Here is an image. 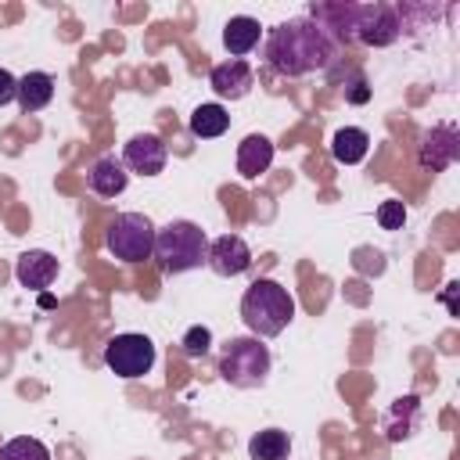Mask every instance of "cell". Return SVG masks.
Masks as SVG:
<instances>
[{
  "mask_svg": "<svg viewBox=\"0 0 460 460\" xmlns=\"http://www.w3.org/2000/svg\"><path fill=\"white\" fill-rule=\"evenodd\" d=\"M338 58V40L313 18H291L270 29L266 61L280 75H309L316 68H331Z\"/></svg>",
  "mask_w": 460,
  "mask_h": 460,
  "instance_id": "cell-1",
  "label": "cell"
},
{
  "mask_svg": "<svg viewBox=\"0 0 460 460\" xmlns=\"http://www.w3.org/2000/svg\"><path fill=\"white\" fill-rule=\"evenodd\" d=\"M295 316V298L288 295L284 284L259 277L248 284L244 298H241V320L248 323L252 338H273L280 334Z\"/></svg>",
  "mask_w": 460,
  "mask_h": 460,
  "instance_id": "cell-2",
  "label": "cell"
},
{
  "mask_svg": "<svg viewBox=\"0 0 460 460\" xmlns=\"http://www.w3.org/2000/svg\"><path fill=\"white\" fill-rule=\"evenodd\" d=\"M158 266L165 273H187L198 270L208 259V237L190 219H169L162 230H155V252Z\"/></svg>",
  "mask_w": 460,
  "mask_h": 460,
  "instance_id": "cell-3",
  "label": "cell"
},
{
  "mask_svg": "<svg viewBox=\"0 0 460 460\" xmlns=\"http://www.w3.org/2000/svg\"><path fill=\"white\" fill-rule=\"evenodd\" d=\"M219 377L234 388H259L270 377V349L259 338H230L219 356Z\"/></svg>",
  "mask_w": 460,
  "mask_h": 460,
  "instance_id": "cell-4",
  "label": "cell"
},
{
  "mask_svg": "<svg viewBox=\"0 0 460 460\" xmlns=\"http://www.w3.org/2000/svg\"><path fill=\"white\" fill-rule=\"evenodd\" d=\"M104 244L122 262H144L155 252V226H151V219L144 212H122V216H115L108 223Z\"/></svg>",
  "mask_w": 460,
  "mask_h": 460,
  "instance_id": "cell-5",
  "label": "cell"
},
{
  "mask_svg": "<svg viewBox=\"0 0 460 460\" xmlns=\"http://www.w3.org/2000/svg\"><path fill=\"white\" fill-rule=\"evenodd\" d=\"M104 363L119 377H144L155 367V341L147 334H115L104 345Z\"/></svg>",
  "mask_w": 460,
  "mask_h": 460,
  "instance_id": "cell-6",
  "label": "cell"
},
{
  "mask_svg": "<svg viewBox=\"0 0 460 460\" xmlns=\"http://www.w3.org/2000/svg\"><path fill=\"white\" fill-rule=\"evenodd\" d=\"M456 155H460V133H456V126L442 122V126L424 129L420 147H417V162H420V169H428V172H442V169H449V165L456 162Z\"/></svg>",
  "mask_w": 460,
  "mask_h": 460,
  "instance_id": "cell-7",
  "label": "cell"
},
{
  "mask_svg": "<svg viewBox=\"0 0 460 460\" xmlns=\"http://www.w3.org/2000/svg\"><path fill=\"white\" fill-rule=\"evenodd\" d=\"M165 158H169V151H165L162 137H155V133H137V137H129V144H126V151H122V165H129V169L140 172V176H158V172L165 169Z\"/></svg>",
  "mask_w": 460,
  "mask_h": 460,
  "instance_id": "cell-8",
  "label": "cell"
},
{
  "mask_svg": "<svg viewBox=\"0 0 460 460\" xmlns=\"http://www.w3.org/2000/svg\"><path fill=\"white\" fill-rule=\"evenodd\" d=\"M219 277H241L252 266V248L244 244V237L237 234H223L208 244V259H205Z\"/></svg>",
  "mask_w": 460,
  "mask_h": 460,
  "instance_id": "cell-9",
  "label": "cell"
},
{
  "mask_svg": "<svg viewBox=\"0 0 460 460\" xmlns=\"http://www.w3.org/2000/svg\"><path fill=\"white\" fill-rule=\"evenodd\" d=\"M208 83H212V90H216L223 101H241V97L252 90L255 72H252V65H248V61L230 58V61H223V65H216V68H212Z\"/></svg>",
  "mask_w": 460,
  "mask_h": 460,
  "instance_id": "cell-10",
  "label": "cell"
},
{
  "mask_svg": "<svg viewBox=\"0 0 460 460\" xmlns=\"http://www.w3.org/2000/svg\"><path fill=\"white\" fill-rule=\"evenodd\" d=\"M14 277H18L22 288H32V291L50 288L54 277H58V259H54L50 252H43V248H32V252H25V255L18 259Z\"/></svg>",
  "mask_w": 460,
  "mask_h": 460,
  "instance_id": "cell-11",
  "label": "cell"
},
{
  "mask_svg": "<svg viewBox=\"0 0 460 460\" xmlns=\"http://www.w3.org/2000/svg\"><path fill=\"white\" fill-rule=\"evenodd\" d=\"M270 162H273V144H270V137L248 133V137L237 144V172H241L244 180L262 176V172L270 169Z\"/></svg>",
  "mask_w": 460,
  "mask_h": 460,
  "instance_id": "cell-12",
  "label": "cell"
},
{
  "mask_svg": "<svg viewBox=\"0 0 460 460\" xmlns=\"http://www.w3.org/2000/svg\"><path fill=\"white\" fill-rule=\"evenodd\" d=\"M126 183H129V172L122 169V162L115 155H104V158H97L90 165V187H93V194L115 198V194L126 190Z\"/></svg>",
  "mask_w": 460,
  "mask_h": 460,
  "instance_id": "cell-13",
  "label": "cell"
},
{
  "mask_svg": "<svg viewBox=\"0 0 460 460\" xmlns=\"http://www.w3.org/2000/svg\"><path fill=\"white\" fill-rule=\"evenodd\" d=\"M259 36H262V25H259L255 18H248V14H237V18H230V22L223 25V47H226L234 58L255 50V47H259Z\"/></svg>",
  "mask_w": 460,
  "mask_h": 460,
  "instance_id": "cell-14",
  "label": "cell"
},
{
  "mask_svg": "<svg viewBox=\"0 0 460 460\" xmlns=\"http://www.w3.org/2000/svg\"><path fill=\"white\" fill-rule=\"evenodd\" d=\"M50 97H54V79L47 75V72H25L22 79H18V108L29 115V111H40V108H47L50 104Z\"/></svg>",
  "mask_w": 460,
  "mask_h": 460,
  "instance_id": "cell-15",
  "label": "cell"
},
{
  "mask_svg": "<svg viewBox=\"0 0 460 460\" xmlns=\"http://www.w3.org/2000/svg\"><path fill=\"white\" fill-rule=\"evenodd\" d=\"M367 151H370V137H367V129H359V126H341V129L334 133V140H331V155H334V162H341V165L363 162Z\"/></svg>",
  "mask_w": 460,
  "mask_h": 460,
  "instance_id": "cell-16",
  "label": "cell"
},
{
  "mask_svg": "<svg viewBox=\"0 0 460 460\" xmlns=\"http://www.w3.org/2000/svg\"><path fill=\"white\" fill-rule=\"evenodd\" d=\"M190 133L194 137H201V140H212V137H223L226 133V126H230V115H226V108L223 104H198L194 111H190Z\"/></svg>",
  "mask_w": 460,
  "mask_h": 460,
  "instance_id": "cell-17",
  "label": "cell"
},
{
  "mask_svg": "<svg viewBox=\"0 0 460 460\" xmlns=\"http://www.w3.org/2000/svg\"><path fill=\"white\" fill-rule=\"evenodd\" d=\"M288 453H291V438L280 428L255 431L252 442H248V456L252 460H288Z\"/></svg>",
  "mask_w": 460,
  "mask_h": 460,
  "instance_id": "cell-18",
  "label": "cell"
},
{
  "mask_svg": "<svg viewBox=\"0 0 460 460\" xmlns=\"http://www.w3.org/2000/svg\"><path fill=\"white\" fill-rule=\"evenodd\" d=\"M0 460H50V449L32 435H18L0 446Z\"/></svg>",
  "mask_w": 460,
  "mask_h": 460,
  "instance_id": "cell-19",
  "label": "cell"
},
{
  "mask_svg": "<svg viewBox=\"0 0 460 460\" xmlns=\"http://www.w3.org/2000/svg\"><path fill=\"white\" fill-rule=\"evenodd\" d=\"M183 356H190V359H198V356H205L208 349H212V331L208 327H201V323H194L187 334H183Z\"/></svg>",
  "mask_w": 460,
  "mask_h": 460,
  "instance_id": "cell-20",
  "label": "cell"
},
{
  "mask_svg": "<svg viewBox=\"0 0 460 460\" xmlns=\"http://www.w3.org/2000/svg\"><path fill=\"white\" fill-rule=\"evenodd\" d=\"M377 223H381V230H402V223H406V205L395 201V198L381 201V205H377Z\"/></svg>",
  "mask_w": 460,
  "mask_h": 460,
  "instance_id": "cell-21",
  "label": "cell"
},
{
  "mask_svg": "<svg viewBox=\"0 0 460 460\" xmlns=\"http://www.w3.org/2000/svg\"><path fill=\"white\" fill-rule=\"evenodd\" d=\"M345 97H349L352 104H363V101H370V86H367L363 72H352V83L345 86Z\"/></svg>",
  "mask_w": 460,
  "mask_h": 460,
  "instance_id": "cell-22",
  "label": "cell"
},
{
  "mask_svg": "<svg viewBox=\"0 0 460 460\" xmlns=\"http://www.w3.org/2000/svg\"><path fill=\"white\" fill-rule=\"evenodd\" d=\"M14 97H18V79H14L7 68H0V108L11 104Z\"/></svg>",
  "mask_w": 460,
  "mask_h": 460,
  "instance_id": "cell-23",
  "label": "cell"
}]
</instances>
